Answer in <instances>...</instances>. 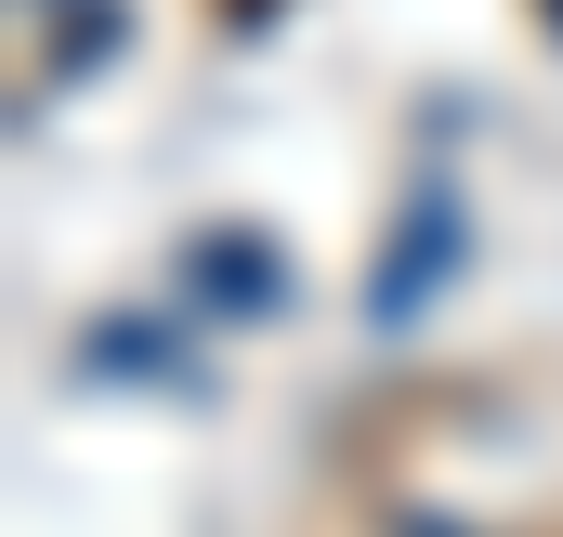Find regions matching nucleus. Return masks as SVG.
Listing matches in <instances>:
<instances>
[{"mask_svg":"<svg viewBox=\"0 0 563 537\" xmlns=\"http://www.w3.org/2000/svg\"><path fill=\"white\" fill-rule=\"evenodd\" d=\"M432 263H445V210H420V223H407V250H394V275H380V315H407Z\"/></svg>","mask_w":563,"mask_h":537,"instance_id":"nucleus-1","label":"nucleus"},{"mask_svg":"<svg viewBox=\"0 0 563 537\" xmlns=\"http://www.w3.org/2000/svg\"><path fill=\"white\" fill-rule=\"evenodd\" d=\"M210 13H223V26H276V0H210Z\"/></svg>","mask_w":563,"mask_h":537,"instance_id":"nucleus-2","label":"nucleus"}]
</instances>
